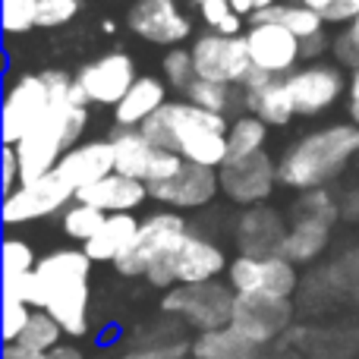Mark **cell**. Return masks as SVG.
Masks as SVG:
<instances>
[{
  "label": "cell",
  "mask_w": 359,
  "mask_h": 359,
  "mask_svg": "<svg viewBox=\"0 0 359 359\" xmlns=\"http://www.w3.org/2000/svg\"><path fill=\"white\" fill-rule=\"evenodd\" d=\"M325 278H328L337 299H353V303H359V249H350L341 259L331 262L325 268Z\"/></svg>",
  "instance_id": "836d02e7"
},
{
  "label": "cell",
  "mask_w": 359,
  "mask_h": 359,
  "mask_svg": "<svg viewBox=\"0 0 359 359\" xmlns=\"http://www.w3.org/2000/svg\"><path fill=\"white\" fill-rule=\"evenodd\" d=\"M4 4V32L6 35H25L38 29V4L41 0H0Z\"/></svg>",
  "instance_id": "8d00e7d4"
},
{
  "label": "cell",
  "mask_w": 359,
  "mask_h": 359,
  "mask_svg": "<svg viewBox=\"0 0 359 359\" xmlns=\"http://www.w3.org/2000/svg\"><path fill=\"white\" fill-rule=\"evenodd\" d=\"M350 76L337 60H309L287 76L297 117H322L341 98H347Z\"/></svg>",
  "instance_id": "30bf717a"
},
{
  "label": "cell",
  "mask_w": 359,
  "mask_h": 359,
  "mask_svg": "<svg viewBox=\"0 0 359 359\" xmlns=\"http://www.w3.org/2000/svg\"><path fill=\"white\" fill-rule=\"evenodd\" d=\"M168 82L158 79V76H139L133 82V88L123 95L117 107H114V123L126 126V130H139L145 120H151L164 104H168Z\"/></svg>",
  "instance_id": "7402d4cb"
},
{
  "label": "cell",
  "mask_w": 359,
  "mask_h": 359,
  "mask_svg": "<svg viewBox=\"0 0 359 359\" xmlns=\"http://www.w3.org/2000/svg\"><path fill=\"white\" fill-rule=\"evenodd\" d=\"M50 104L54 95L44 73H19L4 95V120H0L4 145H16L22 136H29L50 111Z\"/></svg>",
  "instance_id": "8fae6325"
},
{
  "label": "cell",
  "mask_w": 359,
  "mask_h": 359,
  "mask_svg": "<svg viewBox=\"0 0 359 359\" xmlns=\"http://www.w3.org/2000/svg\"><path fill=\"white\" fill-rule=\"evenodd\" d=\"M92 265L95 262L88 259L86 249L69 246L41 255L35 274H32L29 306L50 312L69 337L88 334V306H92L88 278H92Z\"/></svg>",
  "instance_id": "6da1fadb"
},
{
  "label": "cell",
  "mask_w": 359,
  "mask_h": 359,
  "mask_svg": "<svg viewBox=\"0 0 359 359\" xmlns=\"http://www.w3.org/2000/svg\"><path fill=\"white\" fill-rule=\"evenodd\" d=\"M331 233H334L331 224L309 221V217H297V221H290V233H287V243H284V255L297 268L316 265V262L325 255V249L331 246Z\"/></svg>",
  "instance_id": "cb8c5ba5"
},
{
  "label": "cell",
  "mask_w": 359,
  "mask_h": 359,
  "mask_svg": "<svg viewBox=\"0 0 359 359\" xmlns=\"http://www.w3.org/2000/svg\"><path fill=\"white\" fill-rule=\"evenodd\" d=\"M347 117L350 123L359 126V69L350 73V82H347Z\"/></svg>",
  "instance_id": "f6af8a7d"
},
{
  "label": "cell",
  "mask_w": 359,
  "mask_h": 359,
  "mask_svg": "<svg viewBox=\"0 0 359 359\" xmlns=\"http://www.w3.org/2000/svg\"><path fill=\"white\" fill-rule=\"evenodd\" d=\"M259 359H303V350L293 347V344H287V341H280V344H274V347L262 350Z\"/></svg>",
  "instance_id": "7dc6e473"
},
{
  "label": "cell",
  "mask_w": 359,
  "mask_h": 359,
  "mask_svg": "<svg viewBox=\"0 0 359 359\" xmlns=\"http://www.w3.org/2000/svg\"><path fill=\"white\" fill-rule=\"evenodd\" d=\"M41 359H86V353H82L76 344H60V347L48 350V353H41Z\"/></svg>",
  "instance_id": "f907efd6"
},
{
  "label": "cell",
  "mask_w": 359,
  "mask_h": 359,
  "mask_svg": "<svg viewBox=\"0 0 359 359\" xmlns=\"http://www.w3.org/2000/svg\"><path fill=\"white\" fill-rule=\"evenodd\" d=\"M161 79L168 82L174 92L186 95V88L198 79L196 73V60H192L189 48H168L161 57Z\"/></svg>",
  "instance_id": "e575fe53"
},
{
  "label": "cell",
  "mask_w": 359,
  "mask_h": 359,
  "mask_svg": "<svg viewBox=\"0 0 359 359\" xmlns=\"http://www.w3.org/2000/svg\"><path fill=\"white\" fill-rule=\"evenodd\" d=\"M297 318V303L287 297H240L236 293L233 303V325L243 337L255 344V347H274L287 337Z\"/></svg>",
  "instance_id": "5bb4252c"
},
{
  "label": "cell",
  "mask_w": 359,
  "mask_h": 359,
  "mask_svg": "<svg viewBox=\"0 0 359 359\" xmlns=\"http://www.w3.org/2000/svg\"><path fill=\"white\" fill-rule=\"evenodd\" d=\"M233 303H236V290L230 287V280L217 278V280L180 284V287L164 290L161 312H168L177 322H183L186 328L202 334V331H215V328L230 325Z\"/></svg>",
  "instance_id": "5b68a950"
},
{
  "label": "cell",
  "mask_w": 359,
  "mask_h": 359,
  "mask_svg": "<svg viewBox=\"0 0 359 359\" xmlns=\"http://www.w3.org/2000/svg\"><path fill=\"white\" fill-rule=\"evenodd\" d=\"M255 19L284 25L287 32H293V35L299 38V41H309V38L328 32V22L322 19V13H316L312 6H306L303 0H284V4H274V6H268L265 13H259Z\"/></svg>",
  "instance_id": "4316f807"
},
{
  "label": "cell",
  "mask_w": 359,
  "mask_h": 359,
  "mask_svg": "<svg viewBox=\"0 0 359 359\" xmlns=\"http://www.w3.org/2000/svg\"><path fill=\"white\" fill-rule=\"evenodd\" d=\"M139 224L142 221L136 217V211H126V215H107L104 227H101L82 249L88 252L92 262H107V265H114V262L133 246V240H136V233H139Z\"/></svg>",
  "instance_id": "603a6c76"
},
{
  "label": "cell",
  "mask_w": 359,
  "mask_h": 359,
  "mask_svg": "<svg viewBox=\"0 0 359 359\" xmlns=\"http://www.w3.org/2000/svg\"><path fill=\"white\" fill-rule=\"evenodd\" d=\"M63 334H67V331L60 328V322H57L50 312L35 309L29 318V325H25V331L19 334V344H25V347L35 350V353H48V350L60 347Z\"/></svg>",
  "instance_id": "d6a6232c"
},
{
  "label": "cell",
  "mask_w": 359,
  "mask_h": 359,
  "mask_svg": "<svg viewBox=\"0 0 359 359\" xmlns=\"http://www.w3.org/2000/svg\"><path fill=\"white\" fill-rule=\"evenodd\" d=\"M233 4H236V10H240L246 19H255L259 13H265L268 6L284 4V0H233Z\"/></svg>",
  "instance_id": "c3c4849f"
},
{
  "label": "cell",
  "mask_w": 359,
  "mask_h": 359,
  "mask_svg": "<svg viewBox=\"0 0 359 359\" xmlns=\"http://www.w3.org/2000/svg\"><path fill=\"white\" fill-rule=\"evenodd\" d=\"M192 4H196V6H198V4H205V0H192Z\"/></svg>",
  "instance_id": "f5cc1de1"
},
{
  "label": "cell",
  "mask_w": 359,
  "mask_h": 359,
  "mask_svg": "<svg viewBox=\"0 0 359 359\" xmlns=\"http://www.w3.org/2000/svg\"><path fill=\"white\" fill-rule=\"evenodd\" d=\"M111 145H114V170L126 174L142 183H161V180L174 177L183 168V158L177 151L158 145L155 139H149L142 130H126L117 126L111 133Z\"/></svg>",
  "instance_id": "52a82bcc"
},
{
  "label": "cell",
  "mask_w": 359,
  "mask_h": 359,
  "mask_svg": "<svg viewBox=\"0 0 359 359\" xmlns=\"http://www.w3.org/2000/svg\"><path fill=\"white\" fill-rule=\"evenodd\" d=\"M290 233V221L280 208L262 202L240 208V217L233 224V246L236 255H284V243Z\"/></svg>",
  "instance_id": "d6986e66"
},
{
  "label": "cell",
  "mask_w": 359,
  "mask_h": 359,
  "mask_svg": "<svg viewBox=\"0 0 359 359\" xmlns=\"http://www.w3.org/2000/svg\"><path fill=\"white\" fill-rule=\"evenodd\" d=\"M331 54H334V60L341 63L344 69H359V16L353 22L341 25V32L334 35V44H331Z\"/></svg>",
  "instance_id": "f35d334b"
},
{
  "label": "cell",
  "mask_w": 359,
  "mask_h": 359,
  "mask_svg": "<svg viewBox=\"0 0 359 359\" xmlns=\"http://www.w3.org/2000/svg\"><path fill=\"white\" fill-rule=\"evenodd\" d=\"M95 359H107V356H95Z\"/></svg>",
  "instance_id": "db71d44e"
},
{
  "label": "cell",
  "mask_w": 359,
  "mask_h": 359,
  "mask_svg": "<svg viewBox=\"0 0 359 359\" xmlns=\"http://www.w3.org/2000/svg\"><path fill=\"white\" fill-rule=\"evenodd\" d=\"M192 341H170V344H142V347H126L117 359H189Z\"/></svg>",
  "instance_id": "ab89813d"
},
{
  "label": "cell",
  "mask_w": 359,
  "mask_h": 359,
  "mask_svg": "<svg viewBox=\"0 0 359 359\" xmlns=\"http://www.w3.org/2000/svg\"><path fill=\"white\" fill-rule=\"evenodd\" d=\"M198 16H202L205 29L221 32V35H243L249 25V19L236 10L233 0H205L198 4Z\"/></svg>",
  "instance_id": "1f68e13d"
},
{
  "label": "cell",
  "mask_w": 359,
  "mask_h": 359,
  "mask_svg": "<svg viewBox=\"0 0 359 359\" xmlns=\"http://www.w3.org/2000/svg\"><path fill=\"white\" fill-rule=\"evenodd\" d=\"M262 347L243 337L233 325L202 331L192 337V359H259Z\"/></svg>",
  "instance_id": "484cf974"
},
{
  "label": "cell",
  "mask_w": 359,
  "mask_h": 359,
  "mask_svg": "<svg viewBox=\"0 0 359 359\" xmlns=\"http://www.w3.org/2000/svg\"><path fill=\"white\" fill-rule=\"evenodd\" d=\"M76 198L101 208L104 215H126V211H139L145 202H151V192H149V183L114 170V174H107L104 180H98V183L79 189Z\"/></svg>",
  "instance_id": "ffe728a7"
},
{
  "label": "cell",
  "mask_w": 359,
  "mask_h": 359,
  "mask_svg": "<svg viewBox=\"0 0 359 359\" xmlns=\"http://www.w3.org/2000/svg\"><path fill=\"white\" fill-rule=\"evenodd\" d=\"M246 48L252 57V67L262 73L274 76V79H287L293 69L303 67V41L293 32H287L278 22H265V19H249L246 25Z\"/></svg>",
  "instance_id": "2e32d148"
},
{
  "label": "cell",
  "mask_w": 359,
  "mask_h": 359,
  "mask_svg": "<svg viewBox=\"0 0 359 359\" xmlns=\"http://www.w3.org/2000/svg\"><path fill=\"white\" fill-rule=\"evenodd\" d=\"M73 202H76V186L67 183L57 170H50V174L29 180V183H19L13 192H6L0 211H4L6 227H19V224L41 221V217L50 215H63Z\"/></svg>",
  "instance_id": "ba28073f"
},
{
  "label": "cell",
  "mask_w": 359,
  "mask_h": 359,
  "mask_svg": "<svg viewBox=\"0 0 359 359\" xmlns=\"http://www.w3.org/2000/svg\"><path fill=\"white\" fill-rule=\"evenodd\" d=\"M139 130L158 145L177 151L183 161L202 164V168H224L227 161V130L230 120L224 114L205 111L189 98H170L151 120Z\"/></svg>",
  "instance_id": "7a4b0ae2"
},
{
  "label": "cell",
  "mask_w": 359,
  "mask_h": 359,
  "mask_svg": "<svg viewBox=\"0 0 359 359\" xmlns=\"http://www.w3.org/2000/svg\"><path fill=\"white\" fill-rule=\"evenodd\" d=\"M126 29L155 48H180L192 38V19L180 0H136L126 10Z\"/></svg>",
  "instance_id": "9a60e30c"
},
{
  "label": "cell",
  "mask_w": 359,
  "mask_h": 359,
  "mask_svg": "<svg viewBox=\"0 0 359 359\" xmlns=\"http://www.w3.org/2000/svg\"><path fill=\"white\" fill-rule=\"evenodd\" d=\"M303 4L322 13L328 25H347L359 16V0H303Z\"/></svg>",
  "instance_id": "60d3db41"
},
{
  "label": "cell",
  "mask_w": 359,
  "mask_h": 359,
  "mask_svg": "<svg viewBox=\"0 0 359 359\" xmlns=\"http://www.w3.org/2000/svg\"><path fill=\"white\" fill-rule=\"evenodd\" d=\"M38 268V255L29 240L22 236H6L4 240V278H19V274H32Z\"/></svg>",
  "instance_id": "d590c367"
},
{
  "label": "cell",
  "mask_w": 359,
  "mask_h": 359,
  "mask_svg": "<svg viewBox=\"0 0 359 359\" xmlns=\"http://www.w3.org/2000/svg\"><path fill=\"white\" fill-rule=\"evenodd\" d=\"M151 202L161 208L174 211H198L208 208L217 196H221V174L217 168H202V164L183 161V168L174 177L161 180V183H149Z\"/></svg>",
  "instance_id": "ac0fdd59"
},
{
  "label": "cell",
  "mask_w": 359,
  "mask_h": 359,
  "mask_svg": "<svg viewBox=\"0 0 359 359\" xmlns=\"http://www.w3.org/2000/svg\"><path fill=\"white\" fill-rule=\"evenodd\" d=\"M268 133L271 126L262 117L243 111L230 117V130H227V161H236V158L255 155V151L268 149Z\"/></svg>",
  "instance_id": "83f0119b"
},
{
  "label": "cell",
  "mask_w": 359,
  "mask_h": 359,
  "mask_svg": "<svg viewBox=\"0 0 359 359\" xmlns=\"http://www.w3.org/2000/svg\"><path fill=\"white\" fill-rule=\"evenodd\" d=\"M227 280L240 297H287L299 293V268L287 255H233Z\"/></svg>",
  "instance_id": "9c48e42d"
},
{
  "label": "cell",
  "mask_w": 359,
  "mask_h": 359,
  "mask_svg": "<svg viewBox=\"0 0 359 359\" xmlns=\"http://www.w3.org/2000/svg\"><path fill=\"white\" fill-rule=\"evenodd\" d=\"M117 32V25H114V19H104V35H114Z\"/></svg>",
  "instance_id": "816d5d0a"
},
{
  "label": "cell",
  "mask_w": 359,
  "mask_h": 359,
  "mask_svg": "<svg viewBox=\"0 0 359 359\" xmlns=\"http://www.w3.org/2000/svg\"><path fill=\"white\" fill-rule=\"evenodd\" d=\"M57 174L67 183L76 186V192L86 189V186L98 183L107 174H114V145L111 139H88L79 142L60 158L57 164Z\"/></svg>",
  "instance_id": "44dd1931"
},
{
  "label": "cell",
  "mask_w": 359,
  "mask_h": 359,
  "mask_svg": "<svg viewBox=\"0 0 359 359\" xmlns=\"http://www.w3.org/2000/svg\"><path fill=\"white\" fill-rule=\"evenodd\" d=\"M32 306L29 303H22V299H4V344H13V341H19V334L25 331V325H29V318H32Z\"/></svg>",
  "instance_id": "b9f144b4"
},
{
  "label": "cell",
  "mask_w": 359,
  "mask_h": 359,
  "mask_svg": "<svg viewBox=\"0 0 359 359\" xmlns=\"http://www.w3.org/2000/svg\"><path fill=\"white\" fill-rule=\"evenodd\" d=\"M359 155V126L356 123H328L309 130L284 149L278 158L280 186L293 192L331 186Z\"/></svg>",
  "instance_id": "3957f363"
},
{
  "label": "cell",
  "mask_w": 359,
  "mask_h": 359,
  "mask_svg": "<svg viewBox=\"0 0 359 359\" xmlns=\"http://www.w3.org/2000/svg\"><path fill=\"white\" fill-rule=\"evenodd\" d=\"M192 60H196V73L202 79H215L224 86L240 88L246 76L252 73V57L246 48V35H221V32H208L192 38L189 44Z\"/></svg>",
  "instance_id": "7c38bea8"
},
{
  "label": "cell",
  "mask_w": 359,
  "mask_h": 359,
  "mask_svg": "<svg viewBox=\"0 0 359 359\" xmlns=\"http://www.w3.org/2000/svg\"><path fill=\"white\" fill-rule=\"evenodd\" d=\"M331 44H334V35L325 32V35H316L309 41H303V60H325V54H331Z\"/></svg>",
  "instance_id": "ee69618b"
},
{
  "label": "cell",
  "mask_w": 359,
  "mask_h": 359,
  "mask_svg": "<svg viewBox=\"0 0 359 359\" xmlns=\"http://www.w3.org/2000/svg\"><path fill=\"white\" fill-rule=\"evenodd\" d=\"M180 98H189L192 104L205 107V111L224 114V117H227V114H233L236 107H243V111H246V104H243V92L236 86H224V82L202 79V76H198V79L186 88V95H180Z\"/></svg>",
  "instance_id": "f1b7e54d"
},
{
  "label": "cell",
  "mask_w": 359,
  "mask_h": 359,
  "mask_svg": "<svg viewBox=\"0 0 359 359\" xmlns=\"http://www.w3.org/2000/svg\"><path fill=\"white\" fill-rule=\"evenodd\" d=\"M186 233H189V224H186L183 211L155 208L149 217H142L133 246L114 262V268L123 278H145L151 265H158Z\"/></svg>",
  "instance_id": "8992f818"
},
{
  "label": "cell",
  "mask_w": 359,
  "mask_h": 359,
  "mask_svg": "<svg viewBox=\"0 0 359 359\" xmlns=\"http://www.w3.org/2000/svg\"><path fill=\"white\" fill-rule=\"evenodd\" d=\"M104 221H107L104 211L95 208V205L79 202V198L60 215V227H63V233H67V240L79 243V246H86V243L104 227Z\"/></svg>",
  "instance_id": "4dcf8cb0"
},
{
  "label": "cell",
  "mask_w": 359,
  "mask_h": 359,
  "mask_svg": "<svg viewBox=\"0 0 359 359\" xmlns=\"http://www.w3.org/2000/svg\"><path fill=\"white\" fill-rule=\"evenodd\" d=\"M217 174H221V196L236 208H249V205H262L274 196L280 183V164L265 149L236 158V161H224Z\"/></svg>",
  "instance_id": "4fadbf2b"
},
{
  "label": "cell",
  "mask_w": 359,
  "mask_h": 359,
  "mask_svg": "<svg viewBox=\"0 0 359 359\" xmlns=\"http://www.w3.org/2000/svg\"><path fill=\"white\" fill-rule=\"evenodd\" d=\"M230 268L227 249L208 233L189 230L183 240L164 255L151 271L145 274V284L158 287V290H170L180 284H202V280H217L224 278Z\"/></svg>",
  "instance_id": "277c9868"
},
{
  "label": "cell",
  "mask_w": 359,
  "mask_h": 359,
  "mask_svg": "<svg viewBox=\"0 0 359 359\" xmlns=\"http://www.w3.org/2000/svg\"><path fill=\"white\" fill-rule=\"evenodd\" d=\"M341 221L359 224V186H353L350 192L341 196Z\"/></svg>",
  "instance_id": "bcb514c9"
},
{
  "label": "cell",
  "mask_w": 359,
  "mask_h": 359,
  "mask_svg": "<svg viewBox=\"0 0 359 359\" xmlns=\"http://www.w3.org/2000/svg\"><path fill=\"white\" fill-rule=\"evenodd\" d=\"M297 217L325 221V224H331V227H337V221H341V198L331 192V186L306 189V192H299L290 208V221H297Z\"/></svg>",
  "instance_id": "f546056e"
},
{
  "label": "cell",
  "mask_w": 359,
  "mask_h": 359,
  "mask_svg": "<svg viewBox=\"0 0 359 359\" xmlns=\"http://www.w3.org/2000/svg\"><path fill=\"white\" fill-rule=\"evenodd\" d=\"M19 183H22L19 155H16V149H13V145H4V151H0V186H4V196L16 189Z\"/></svg>",
  "instance_id": "7bdbcfd3"
},
{
  "label": "cell",
  "mask_w": 359,
  "mask_h": 359,
  "mask_svg": "<svg viewBox=\"0 0 359 359\" xmlns=\"http://www.w3.org/2000/svg\"><path fill=\"white\" fill-rule=\"evenodd\" d=\"M0 359H41V353H35V350H29L25 344L13 341V344H4V353Z\"/></svg>",
  "instance_id": "681fc988"
},
{
  "label": "cell",
  "mask_w": 359,
  "mask_h": 359,
  "mask_svg": "<svg viewBox=\"0 0 359 359\" xmlns=\"http://www.w3.org/2000/svg\"><path fill=\"white\" fill-rule=\"evenodd\" d=\"M243 104L249 114L262 117L268 126H287L297 117V107H293V95L287 88V79H271L265 86L252 88V92H243Z\"/></svg>",
  "instance_id": "d4e9b609"
},
{
  "label": "cell",
  "mask_w": 359,
  "mask_h": 359,
  "mask_svg": "<svg viewBox=\"0 0 359 359\" xmlns=\"http://www.w3.org/2000/svg\"><path fill=\"white\" fill-rule=\"evenodd\" d=\"M136 79V60L126 50H104L95 60H88L86 67H79V73H76V82L86 92L88 104L111 107V111L123 101V95L130 92Z\"/></svg>",
  "instance_id": "e0dca14e"
},
{
  "label": "cell",
  "mask_w": 359,
  "mask_h": 359,
  "mask_svg": "<svg viewBox=\"0 0 359 359\" xmlns=\"http://www.w3.org/2000/svg\"><path fill=\"white\" fill-rule=\"evenodd\" d=\"M82 13V0H41L38 4V29H63Z\"/></svg>",
  "instance_id": "74e56055"
}]
</instances>
